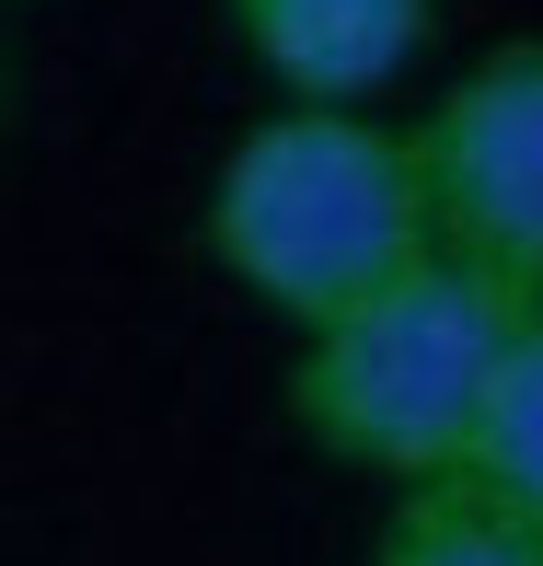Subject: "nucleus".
<instances>
[{
	"label": "nucleus",
	"mask_w": 543,
	"mask_h": 566,
	"mask_svg": "<svg viewBox=\"0 0 543 566\" xmlns=\"http://www.w3.org/2000/svg\"><path fill=\"white\" fill-rule=\"evenodd\" d=\"M197 243L254 313L313 336L347 301L428 266L417 150L370 105H278L220 150L209 197H197Z\"/></svg>",
	"instance_id": "nucleus-1"
},
{
	"label": "nucleus",
	"mask_w": 543,
	"mask_h": 566,
	"mask_svg": "<svg viewBox=\"0 0 543 566\" xmlns=\"http://www.w3.org/2000/svg\"><path fill=\"white\" fill-rule=\"evenodd\" d=\"M509 301L462 266H405L394 290L347 301L335 324L290 336V428L313 440L324 462L347 474H382L405 485H439L462 474V440H474V405H485V370L509 347Z\"/></svg>",
	"instance_id": "nucleus-2"
},
{
	"label": "nucleus",
	"mask_w": 543,
	"mask_h": 566,
	"mask_svg": "<svg viewBox=\"0 0 543 566\" xmlns=\"http://www.w3.org/2000/svg\"><path fill=\"white\" fill-rule=\"evenodd\" d=\"M405 150L428 197V254L485 277L509 313H543V35H509L474 70H451Z\"/></svg>",
	"instance_id": "nucleus-3"
},
{
	"label": "nucleus",
	"mask_w": 543,
	"mask_h": 566,
	"mask_svg": "<svg viewBox=\"0 0 543 566\" xmlns=\"http://www.w3.org/2000/svg\"><path fill=\"white\" fill-rule=\"evenodd\" d=\"M220 23L290 105H370L428 59L439 0H220Z\"/></svg>",
	"instance_id": "nucleus-4"
},
{
	"label": "nucleus",
	"mask_w": 543,
	"mask_h": 566,
	"mask_svg": "<svg viewBox=\"0 0 543 566\" xmlns=\"http://www.w3.org/2000/svg\"><path fill=\"white\" fill-rule=\"evenodd\" d=\"M439 485H474L485 509L543 532V313L509 324L498 370H485V405H474V440H462V474Z\"/></svg>",
	"instance_id": "nucleus-5"
},
{
	"label": "nucleus",
	"mask_w": 543,
	"mask_h": 566,
	"mask_svg": "<svg viewBox=\"0 0 543 566\" xmlns=\"http://www.w3.org/2000/svg\"><path fill=\"white\" fill-rule=\"evenodd\" d=\"M370 566H543V532L485 509L474 485H405L370 532Z\"/></svg>",
	"instance_id": "nucleus-6"
},
{
	"label": "nucleus",
	"mask_w": 543,
	"mask_h": 566,
	"mask_svg": "<svg viewBox=\"0 0 543 566\" xmlns=\"http://www.w3.org/2000/svg\"><path fill=\"white\" fill-rule=\"evenodd\" d=\"M0 82H12V59H0Z\"/></svg>",
	"instance_id": "nucleus-7"
}]
</instances>
